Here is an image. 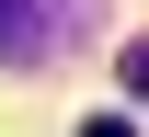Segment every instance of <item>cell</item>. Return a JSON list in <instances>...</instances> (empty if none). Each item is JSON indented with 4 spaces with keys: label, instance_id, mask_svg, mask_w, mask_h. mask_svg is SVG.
I'll return each instance as SVG.
<instances>
[{
    "label": "cell",
    "instance_id": "cell-1",
    "mask_svg": "<svg viewBox=\"0 0 149 137\" xmlns=\"http://www.w3.org/2000/svg\"><path fill=\"white\" fill-rule=\"evenodd\" d=\"M35 46H46V12H35V0H0V57L23 69V57H35Z\"/></svg>",
    "mask_w": 149,
    "mask_h": 137
},
{
    "label": "cell",
    "instance_id": "cell-2",
    "mask_svg": "<svg viewBox=\"0 0 149 137\" xmlns=\"http://www.w3.org/2000/svg\"><path fill=\"white\" fill-rule=\"evenodd\" d=\"M115 69H126V92H149V34H138V46H126Z\"/></svg>",
    "mask_w": 149,
    "mask_h": 137
},
{
    "label": "cell",
    "instance_id": "cell-3",
    "mask_svg": "<svg viewBox=\"0 0 149 137\" xmlns=\"http://www.w3.org/2000/svg\"><path fill=\"white\" fill-rule=\"evenodd\" d=\"M80 137H138V126H126V114H92V126H80Z\"/></svg>",
    "mask_w": 149,
    "mask_h": 137
}]
</instances>
